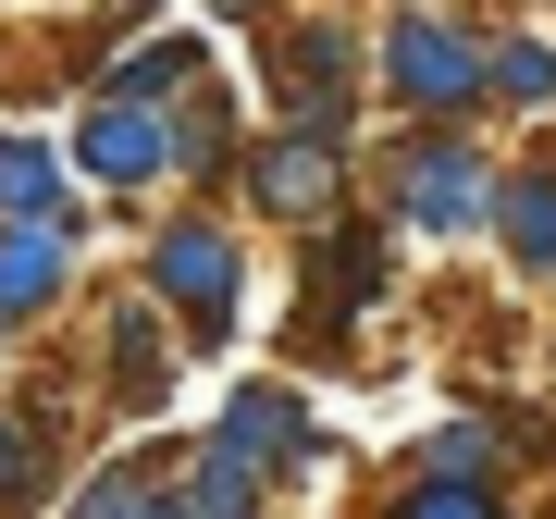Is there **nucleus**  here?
Segmentation results:
<instances>
[{
  "label": "nucleus",
  "mask_w": 556,
  "mask_h": 519,
  "mask_svg": "<svg viewBox=\"0 0 556 519\" xmlns=\"http://www.w3.org/2000/svg\"><path fill=\"white\" fill-rule=\"evenodd\" d=\"M383 75H396V100H420V112H470L495 62H482L470 38H457V25H433V13H408L396 38H383Z\"/></svg>",
  "instance_id": "f257e3e1"
},
{
  "label": "nucleus",
  "mask_w": 556,
  "mask_h": 519,
  "mask_svg": "<svg viewBox=\"0 0 556 519\" xmlns=\"http://www.w3.org/2000/svg\"><path fill=\"white\" fill-rule=\"evenodd\" d=\"M149 273H161V298L186 309V334H223V321H236V248H223L211 223H174Z\"/></svg>",
  "instance_id": "f03ea898"
},
{
  "label": "nucleus",
  "mask_w": 556,
  "mask_h": 519,
  "mask_svg": "<svg viewBox=\"0 0 556 519\" xmlns=\"http://www.w3.org/2000/svg\"><path fill=\"white\" fill-rule=\"evenodd\" d=\"M75 149H87V174H161V161H174V137L149 124V100H100Z\"/></svg>",
  "instance_id": "7ed1b4c3"
},
{
  "label": "nucleus",
  "mask_w": 556,
  "mask_h": 519,
  "mask_svg": "<svg viewBox=\"0 0 556 519\" xmlns=\"http://www.w3.org/2000/svg\"><path fill=\"white\" fill-rule=\"evenodd\" d=\"M470 211H482V161H470V149H420V161H408V223L457 236Z\"/></svg>",
  "instance_id": "20e7f679"
},
{
  "label": "nucleus",
  "mask_w": 556,
  "mask_h": 519,
  "mask_svg": "<svg viewBox=\"0 0 556 519\" xmlns=\"http://www.w3.org/2000/svg\"><path fill=\"white\" fill-rule=\"evenodd\" d=\"M112 408H161V309L149 298L112 309Z\"/></svg>",
  "instance_id": "39448f33"
},
{
  "label": "nucleus",
  "mask_w": 556,
  "mask_h": 519,
  "mask_svg": "<svg viewBox=\"0 0 556 519\" xmlns=\"http://www.w3.org/2000/svg\"><path fill=\"white\" fill-rule=\"evenodd\" d=\"M260 199H273L285 223H309L321 199H334V137H285L273 161H260Z\"/></svg>",
  "instance_id": "423d86ee"
},
{
  "label": "nucleus",
  "mask_w": 556,
  "mask_h": 519,
  "mask_svg": "<svg viewBox=\"0 0 556 519\" xmlns=\"http://www.w3.org/2000/svg\"><path fill=\"white\" fill-rule=\"evenodd\" d=\"M298 396H273V383H260V396H236V420H223V445H248V458H298Z\"/></svg>",
  "instance_id": "0eeeda50"
},
{
  "label": "nucleus",
  "mask_w": 556,
  "mask_h": 519,
  "mask_svg": "<svg viewBox=\"0 0 556 519\" xmlns=\"http://www.w3.org/2000/svg\"><path fill=\"white\" fill-rule=\"evenodd\" d=\"M50 284H62V236L38 223V236H13V248H0V321H13V309H38Z\"/></svg>",
  "instance_id": "6e6552de"
},
{
  "label": "nucleus",
  "mask_w": 556,
  "mask_h": 519,
  "mask_svg": "<svg viewBox=\"0 0 556 519\" xmlns=\"http://www.w3.org/2000/svg\"><path fill=\"white\" fill-rule=\"evenodd\" d=\"M260 507V458H248V445H211V458H199V519H248Z\"/></svg>",
  "instance_id": "1a4fd4ad"
},
{
  "label": "nucleus",
  "mask_w": 556,
  "mask_h": 519,
  "mask_svg": "<svg viewBox=\"0 0 556 519\" xmlns=\"http://www.w3.org/2000/svg\"><path fill=\"white\" fill-rule=\"evenodd\" d=\"M507 248L532 260V273H556V186H544V174L507 186Z\"/></svg>",
  "instance_id": "9d476101"
},
{
  "label": "nucleus",
  "mask_w": 556,
  "mask_h": 519,
  "mask_svg": "<svg viewBox=\"0 0 556 519\" xmlns=\"http://www.w3.org/2000/svg\"><path fill=\"white\" fill-rule=\"evenodd\" d=\"M0 211H13V223H38V211H50V149L0 137Z\"/></svg>",
  "instance_id": "9b49d317"
},
{
  "label": "nucleus",
  "mask_w": 556,
  "mask_h": 519,
  "mask_svg": "<svg viewBox=\"0 0 556 519\" xmlns=\"http://www.w3.org/2000/svg\"><path fill=\"white\" fill-rule=\"evenodd\" d=\"M495 87H507L519 112H544L556 100V50H495Z\"/></svg>",
  "instance_id": "f8f14e48"
},
{
  "label": "nucleus",
  "mask_w": 556,
  "mask_h": 519,
  "mask_svg": "<svg viewBox=\"0 0 556 519\" xmlns=\"http://www.w3.org/2000/svg\"><path fill=\"white\" fill-rule=\"evenodd\" d=\"M396 519H495V495H470V482H420Z\"/></svg>",
  "instance_id": "ddd939ff"
},
{
  "label": "nucleus",
  "mask_w": 556,
  "mask_h": 519,
  "mask_svg": "<svg viewBox=\"0 0 556 519\" xmlns=\"http://www.w3.org/2000/svg\"><path fill=\"white\" fill-rule=\"evenodd\" d=\"M137 507H149V482H137V470H100V482H87V507H75V519H137Z\"/></svg>",
  "instance_id": "4468645a"
},
{
  "label": "nucleus",
  "mask_w": 556,
  "mask_h": 519,
  "mask_svg": "<svg viewBox=\"0 0 556 519\" xmlns=\"http://www.w3.org/2000/svg\"><path fill=\"white\" fill-rule=\"evenodd\" d=\"M0 482H25V445H13V420H0Z\"/></svg>",
  "instance_id": "2eb2a0df"
}]
</instances>
